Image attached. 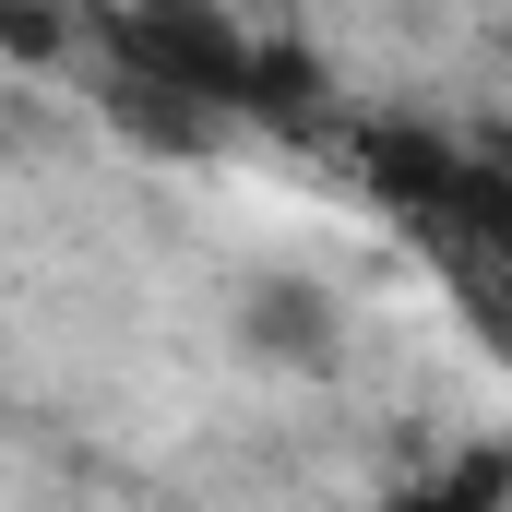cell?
<instances>
[{
  "instance_id": "6da1fadb",
  "label": "cell",
  "mask_w": 512,
  "mask_h": 512,
  "mask_svg": "<svg viewBox=\"0 0 512 512\" xmlns=\"http://www.w3.org/2000/svg\"><path fill=\"white\" fill-rule=\"evenodd\" d=\"M346 155L370 203L417 239V262L477 310V334L512 346V155L453 120H358Z\"/></svg>"
},
{
  "instance_id": "7a4b0ae2",
  "label": "cell",
  "mask_w": 512,
  "mask_h": 512,
  "mask_svg": "<svg viewBox=\"0 0 512 512\" xmlns=\"http://www.w3.org/2000/svg\"><path fill=\"white\" fill-rule=\"evenodd\" d=\"M108 48L143 84V108L191 120V131H215V120L227 131H298V120L334 108L322 72L286 36H262L251 12H227V0H108Z\"/></svg>"
},
{
  "instance_id": "3957f363",
  "label": "cell",
  "mask_w": 512,
  "mask_h": 512,
  "mask_svg": "<svg viewBox=\"0 0 512 512\" xmlns=\"http://www.w3.org/2000/svg\"><path fill=\"white\" fill-rule=\"evenodd\" d=\"M239 346L274 370H334V286L310 274H251L239 286Z\"/></svg>"
},
{
  "instance_id": "277c9868",
  "label": "cell",
  "mask_w": 512,
  "mask_h": 512,
  "mask_svg": "<svg viewBox=\"0 0 512 512\" xmlns=\"http://www.w3.org/2000/svg\"><path fill=\"white\" fill-rule=\"evenodd\" d=\"M370 512H512V441H465V453L393 477Z\"/></svg>"
},
{
  "instance_id": "5b68a950",
  "label": "cell",
  "mask_w": 512,
  "mask_h": 512,
  "mask_svg": "<svg viewBox=\"0 0 512 512\" xmlns=\"http://www.w3.org/2000/svg\"><path fill=\"white\" fill-rule=\"evenodd\" d=\"M501 60H512V0H501Z\"/></svg>"
}]
</instances>
